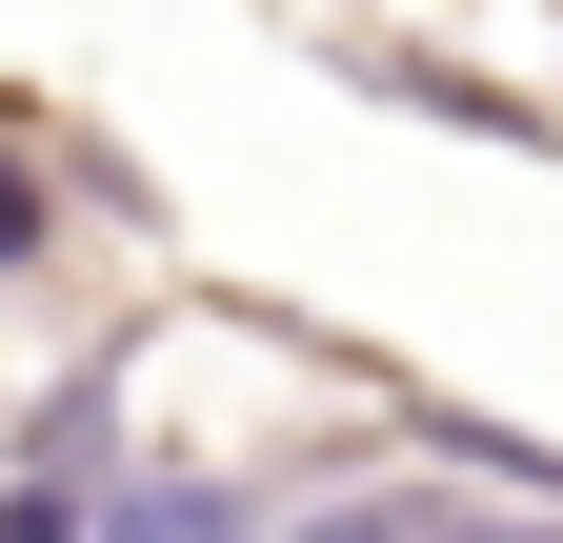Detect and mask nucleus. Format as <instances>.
Listing matches in <instances>:
<instances>
[{"mask_svg":"<svg viewBox=\"0 0 563 543\" xmlns=\"http://www.w3.org/2000/svg\"><path fill=\"white\" fill-rule=\"evenodd\" d=\"M302 543H422V523H402V503H342V523H302Z\"/></svg>","mask_w":563,"mask_h":543,"instance_id":"f257e3e1","label":"nucleus"},{"mask_svg":"<svg viewBox=\"0 0 563 543\" xmlns=\"http://www.w3.org/2000/svg\"><path fill=\"white\" fill-rule=\"evenodd\" d=\"M21 242H41V201H21V181H0V262H21Z\"/></svg>","mask_w":563,"mask_h":543,"instance_id":"f03ea898","label":"nucleus"}]
</instances>
